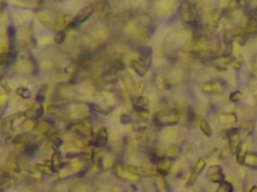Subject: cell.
I'll return each mask as SVG.
<instances>
[{
	"mask_svg": "<svg viewBox=\"0 0 257 192\" xmlns=\"http://www.w3.org/2000/svg\"><path fill=\"white\" fill-rule=\"evenodd\" d=\"M7 32H8V35L9 38L13 39V38H15V35H16V30H15V28L13 27V26L8 27Z\"/></svg>",
	"mask_w": 257,
	"mask_h": 192,
	"instance_id": "cell-2",
	"label": "cell"
},
{
	"mask_svg": "<svg viewBox=\"0 0 257 192\" xmlns=\"http://www.w3.org/2000/svg\"><path fill=\"white\" fill-rule=\"evenodd\" d=\"M17 92L20 95H21L23 98H28L29 97H30V95H31L30 92L27 89H25V88H19Z\"/></svg>",
	"mask_w": 257,
	"mask_h": 192,
	"instance_id": "cell-1",
	"label": "cell"
},
{
	"mask_svg": "<svg viewBox=\"0 0 257 192\" xmlns=\"http://www.w3.org/2000/svg\"><path fill=\"white\" fill-rule=\"evenodd\" d=\"M64 34L63 32H58L56 35V38H55V41H56L57 43H61L62 42H63V39H64Z\"/></svg>",
	"mask_w": 257,
	"mask_h": 192,
	"instance_id": "cell-3",
	"label": "cell"
},
{
	"mask_svg": "<svg viewBox=\"0 0 257 192\" xmlns=\"http://www.w3.org/2000/svg\"><path fill=\"white\" fill-rule=\"evenodd\" d=\"M15 59H16V54H15V53H9L8 57H7L6 61H8V62L11 63L12 62L14 61Z\"/></svg>",
	"mask_w": 257,
	"mask_h": 192,
	"instance_id": "cell-4",
	"label": "cell"
}]
</instances>
